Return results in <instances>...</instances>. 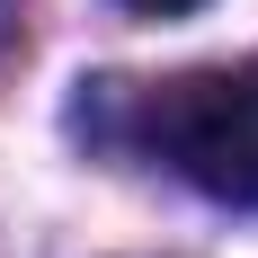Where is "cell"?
Returning a JSON list of instances; mask_svg holds the SVG:
<instances>
[{"instance_id":"7a4b0ae2","label":"cell","mask_w":258,"mask_h":258,"mask_svg":"<svg viewBox=\"0 0 258 258\" xmlns=\"http://www.w3.org/2000/svg\"><path fill=\"white\" fill-rule=\"evenodd\" d=\"M134 9H152V18H178V9H205V0H134Z\"/></svg>"},{"instance_id":"6da1fadb","label":"cell","mask_w":258,"mask_h":258,"mask_svg":"<svg viewBox=\"0 0 258 258\" xmlns=\"http://www.w3.org/2000/svg\"><path fill=\"white\" fill-rule=\"evenodd\" d=\"M152 143L214 205H258V72H196L152 98Z\"/></svg>"}]
</instances>
